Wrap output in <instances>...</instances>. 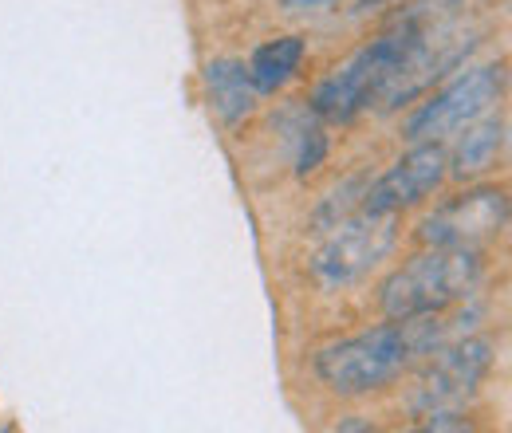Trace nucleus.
I'll return each mask as SVG.
<instances>
[{
  "label": "nucleus",
  "mask_w": 512,
  "mask_h": 433,
  "mask_svg": "<svg viewBox=\"0 0 512 433\" xmlns=\"http://www.w3.org/2000/svg\"><path fill=\"white\" fill-rule=\"evenodd\" d=\"M205 95L209 111L225 126L245 123L256 111V87L249 79V67L241 60H213L205 67Z\"/></svg>",
  "instance_id": "9"
},
{
  "label": "nucleus",
  "mask_w": 512,
  "mask_h": 433,
  "mask_svg": "<svg viewBox=\"0 0 512 433\" xmlns=\"http://www.w3.org/2000/svg\"><path fill=\"white\" fill-rule=\"evenodd\" d=\"M509 221V193L497 186L469 189L434 209L418 225V241L426 248H477L505 233Z\"/></svg>",
  "instance_id": "6"
},
{
  "label": "nucleus",
  "mask_w": 512,
  "mask_h": 433,
  "mask_svg": "<svg viewBox=\"0 0 512 433\" xmlns=\"http://www.w3.org/2000/svg\"><path fill=\"white\" fill-rule=\"evenodd\" d=\"M304 63V40L300 36H280L264 48L253 52L249 63V79H253L256 91H280Z\"/></svg>",
  "instance_id": "11"
},
{
  "label": "nucleus",
  "mask_w": 512,
  "mask_h": 433,
  "mask_svg": "<svg viewBox=\"0 0 512 433\" xmlns=\"http://www.w3.org/2000/svg\"><path fill=\"white\" fill-rule=\"evenodd\" d=\"M505 91V67H473L461 79H453L446 91H438L422 111H414L402 134L410 142H442L449 134H461L469 123H477Z\"/></svg>",
  "instance_id": "5"
},
{
  "label": "nucleus",
  "mask_w": 512,
  "mask_h": 433,
  "mask_svg": "<svg viewBox=\"0 0 512 433\" xmlns=\"http://www.w3.org/2000/svg\"><path fill=\"white\" fill-rule=\"evenodd\" d=\"M398 229L394 213H367L359 209L355 217H339L331 237L312 256V276L323 284H351L363 272H371L379 260L394 252Z\"/></svg>",
  "instance_id": "4"
},
{
  "label": "nucleus",
  "mask_w": 512,
  "mask_h": 433,
  "mask_svg": "<svg viewBox=\"0 0 512 433\" xmlns=\"http://www.w3.org/2000/svg\"><path fill=\"white\" fill-rule=\"evenodd\" d=\"M446 182V150L438 142H414L406 158H398L375 186L367 189L363 209L367 213H398L418 201H426Z\"/></svg>",
  "instance_id": "8"
},
{
  "label": "nucleus",
  "mask_w": 512,
  "mask_h": 433,
  "mask_svg": "<svg viewBox=\"0 0 512 433\" xmlns=\"http://www.w3.org/2000/svg\"><path fill=\"white\" fill-rule=\"evenodd\" d=\"M284 4V12H292V16H320V12H331L335 4H343V0H280Z\"/></svg>",
  "instance_id": "13"
},
{
  "label": "nucleus",
  "mask_w": 512,
  "mask_h": 433,
  "mask_svg": "<svg viewBox=\"0 0 512 433\" xmlns=\"http://www.w3.org/2000/svg\"><path fill=\"white\" fill-rule=\"evenodd\" d=\"M505 119H477L465 126L457 150H453V174L457 178H477L485 170L497 166L501 150H505Z\"/></svg>",
  "instance_id": "10"
},
{
  "label": "nucleus",
  "mask_w": 512,
  "mask_h": 433,
  "mask_svg": "<svg viewBox=\"0 0 512 433\" xmlns=\"http://www.w3.org/2000/svg\"><path fill=\"white\" fill-rule=\"evenodd\" d=\"M481 272L485 268L477 248H430L406 260L383 284V311L398 323L418 315H438L449 304L473 296Z\"/></svg>",
  "instance_id": "3"
},
{
  "label": "nucleus",
  "mask_w": 512,
  "mask_h": 433,
  "mask_svg": "<svg viewBox=\"0 0 512 433\" xmlns=\"http://www.w3.org/2000/svg\"><path fill=\"white\" fill-rule=\"evenodd\" d=\"M292 138H296V174H312L323 158H327V134H323V126L312 115H300Z\"/></svg>",
  "instance_id": "12"
},
{
  "label": "nucleus",
  "mask_w": 512,
  "mask_h": 433,
  "mask_svg": "<svg viewBox=\"0 0 512 433\" xmlns=\"http://www.w3.org/2000/svg\"><path fill=\"white\" fill-rule=\"evenodd\" d=\"M489 363H493V347L485 339H465V343L446 347V351L438 347V359L430 363V371L414 394V410L426 418L461 410L477 394L481 378L489 374Z\"/></svg>",
  "instance_id": "7"
},
{
  "label": "nucleus",
  "mask_w": 512,
  "mask_h": 433,
  "mask_svg": "<svg viewBox=\"0 0 512 433\" xmlns=\"http://www.w3.org/2000/svg\"><path fill=\"white\" fill-rule=\"evenodd\" d=\"M438 347H442L438 327L430 323V315H418V319L386 323V327L363 331L355 339L323 347L316 355V374L331 394L359 398V394L390 386L410 367L414 355H426V351H438Z\"/></svg>",
  "instance_id": "1"
},
{
  "label": "nucleus",
  "mask_w": 512,
  "mask_h": 433,
  "mask_svg": "<svg viewBox=\"0 0 512 433\" xmlns=\"http://www.w3.org/2000/svg\"><path fill=\"white\" fill-rule=\"evenodd\" d=\"M418 36H422V20L406 16L394 32H386L379 40H371L367 48H359L335 75H327L316 87L312 111L327 123H351L363 111H371V103L383 99L386 87L394 83V75L406 67Z\"/></svg>",
  "instance_id": "2"
}]
</instances>
